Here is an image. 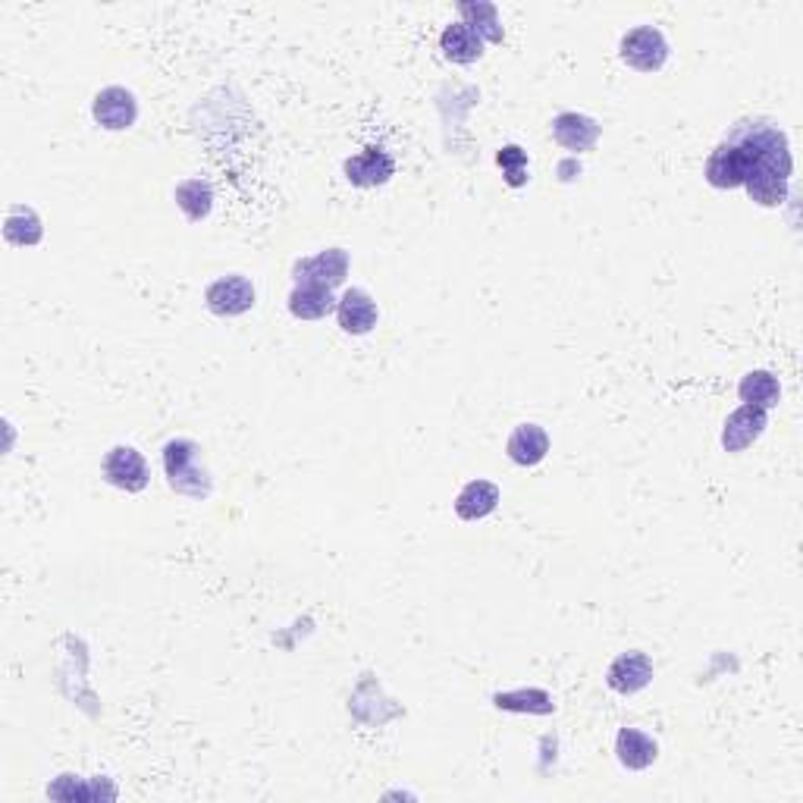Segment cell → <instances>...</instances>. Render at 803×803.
Instances as JSON below:
<instances>
[{
	"mask_svg": "<svg viewBox=\"0 0 803 803\" xmlns=\"http://www.w3.org/2000/svg\"><path fill=\"white\" fill-rule=\"evenodd\" d=\"M458 13L465 16V25H471L483 41H502V25H500V10L493 3H462Z\"/></svg>",
	"mask_w": 803,
	"mask_h": 803,
	"instance_id": "obj_20",
	"label": "cell"
},
{
	"mask_svg": "<svg viewBox=\"0 0 803 803\" xmlns=\"http://www.w3.org/2000/svg\"><path fill=\"white\" fill-rule=\"evenodd\" d=\"M440 48H443V57L452 60V63H475L483 53V38L477 35L471 25L452 23L443 28Z\"/></svg>",
	"mask_w": 803,
	"mask_h": 803,
	"instance_id": "obj_16",
	"label": "cell"
},
{
	"mask_svg": "<svg viewBox=\"0 0 803 803\" xmlns=\"http://www.w3.org/2000/svg\"><path fill=\"white\" fill-rule=\"evenodd\" d=\"M3 236L7 242L13 245H38L41 242V220L32 207H13L7 214V224H3Z\"/></svg>",
	"mask_w": 803,
	"mask_h": 803,
	"instance_id": "obj_19",
	"label": "cell"
},
{
	"mask_svg": "<svg viewBox=\"0 0 803 803\" xmlns=\"http://www.w3.org/2000/svg\"><path fill=\"white\" fill-rule=\"evenodd\" d=\"M164 471L167 483L179 496L189 500H207L211 496V475L201 458V446L195 440H170L164 446Z\"/></svg>",
	"mask_w": 803,
	"mask_h": 803,
	"instance_id": "obj_2",
	"label": "cell"
},
{
	"mask_svg": "<svg viewBox=\"0 0 803 803\" xmlns=\"http://www.w3.org/2000/svg\"><path fill=\"white\" fill-rule=\"evenodd\" d=\"M552 139L562 148L584 154L600 142V123L594 117H584V113H559L552 120Z\"/></svg>",
	"mask_w": 803,
	"mask_h": 803,
	"instance_id": "obj_11",
	"label": "cell"
},
{
	"mask_svg": "<svg viewBox=\"0 0 803 803\" xmlns=\"http://www.w3.org/2000/svg\"><path fill=\"white\" fill-rule=\"evenodd\" d=\"M500 709H530V712H552L550 694L543 691H515V694H500L496 697Z\"/></svg>",
	"mask_w": 803,
	"mask_h": 803,
	"instance_id": "obj_22",
	"label": "cell"
},
{
	"mask_svg": "<svg viewBox=\"0 0 803 803\" xmlns=\"http://www.w3.org/2000/svg\"><path fill=\"white\" fill-rule=\"evenodd\" d=\"M500 164L505 167L508 185H525L527 179V154L518 145H508L500 151Z\"/></svg>",
	"mask_w": 803,
	"mask_h": 803,
	"instance_id": "obj_23",
	"label": "cell"
},
{
	"mask_svg": "<svg viewBox=\"0 0 803 803\" xmlns=\"http://www.w3.org/2000/svg\"><path fill=\"white\" fill-rule=\"evenodd\" d=\"M333 308H336L333 289H324V286H296L289 292V311L299 321H321Z\"/></svg>",
	"mask_w": 803,
	"mask_h": 803,
	"instance_id": "obj_17",
	"label": "cell"
},
{
	"mask_svg": "<svg viewBox=\"0 0 803 803\" xmlns=\"http://www.w3.org/2000/svg\"><path fill=\"white\" fill-rule=\"evenodd\" d=\"M100 475L110 487L123 490V493H142L148 487V462L145 455L132 446H113V450L104 455V465H100Z\"/></svg>",
	"mask_w": 803,
	"mask_h": 803,
	"instance_id": "obj_4",
	"label": "cell"
},
{
	"mask_svg": "<svg viewBox=\"0 0 803 803\" xmlns=\"http://www.w3.org/2000/svg\"><path fill=\"white\" fill-rule=\"evenodd\" d=\"M393 173H396L393 157L380 148L361 151V154H355V157L346 160V176H349V182L364 185V189H368V185H383Z\"/></svg>",
	"mask_w": 803,
	"mask_h": 803,
	"instance_id": "obj_14",
	"label": "cell"
},
{
	"mask_svg": "<svg viewBox=\"0 0 803 803\" xmlns=\"http://www.w3.org/2000/svg\"><path fill=\"white\" fill-rule=\"evenodd\" d=\"M204 301L214 314L220 317H236V314H245L254 308V286L245 276L232 274L224 279H214L204 292Z\"/></svg>",
	"mask_w": 803,
	"mask_h": 803,
	"instance_id": "obj_6",
	"label": "cell"
},
{
	"mask_svg": "<svg viewBox=\"0 0 803 803\" xmlns=\"http://www.w3.org/2000/svg\"><path fill=\"white\" fill-rule=\"evenodd\" d=\"M376 301L371 299V292L364 289H346V296L336 301V321L343 326V333L349 336H364L376 326Z\"/></svg>",
	"mask_w": 803,
	"mask_h": 803,
	"instance_id": "obj_9",
	"label": "cell"
},
{
	"mask_svg": "<svg viewBox=\"0 0 803 803\" xmlns=\"http://www.w3.org/2000/svg\"><path fill=\"white\" fill-rule=\"evenodd\" d=\"M505 452L515 465L522 468H534L547 458L550 452V436L540 424H518L512 430L508 443H505Z\"/></svg>",
	"mask_w": 803,
	"mask_h": 803,
	"instance_id": "obj_13",
	"label": "cell"
},
{
	"mask_svg": "<svg viewBox=\"0 0 803 803\" xmlns=\"http://www.w3.org/2000/svg\"><path fill=\"white\" fill-rule=\"evenodd\" d=\"M92 117L95 123L110 129V132H120V129H129L139 117V104H135V95L123 88V85H110L95 95V104H92Z\"/></svg>",
	"mask_w": 803,
	"mask_h": 803,
	"instance_id": "obj_7",
	"label": "cell"
},
{
	"mask_svg": "<svg viewBox=\"0 0 803 803\" xmlns=\"http://www.w3.org/2000/svg\"><path fill=\"white\" fill-rule=\"evenodd\" d=\"M756 135V160L751 173L744 179V189L756 204L763 207H781L788 201V179H791V148L788 139L776 123L769 120H753Z\"/></svg>",
	"mask_w": 803,
	"mask_h": 803,
	"instance_id": "obj_1",
	"label": "cell"
},
{
	"mask_svg": "<svg viewBox=\"0 0 803 803\" xmlns=\"http://www.w3.org/2000/svg\"><path fill=\"white\" fill-rule=\"evenodd\" d=\"M738 393H741V402H744V405L763 408V411L776 408L778 399H781L778 376L769 374V371H751V374L741 380Z\"/></svg>",
	"mask_w": 803,
	"mask_h": 803,
	"instance_id": "obj_18",
	"label": "cell"
},
{
	"mask_svg": "<svg viewBox=\"0 0 803 803\" xmlns=\"http://www.w3.org/2000/svg\"><path fill=\"white\" fill-rule=\"evenodd\" d=\"M296 286H324L336 289L349 274V254L343 249H326L314 257H304L296 264Z\"/></svg>",
	"mask_w": 803,
	"mask_h": 803,
	"instance_id": "obj_5",
	"label": "cell"
},
{
	"mask_svg": "<svg viewBox=\"0 0 803 803\" xmlns=\"http://www.w3.org/2000/svg\"><path fill=\"white\" fill-rule=\"evenodd\" d=\"M176 201H179V207L185 211L189 220H201V217H207L214 195H211V185L204 179H189V182H182L176 189Z\"/></svg>",
	"mask_w": 803,
	"mask_h": 803,
	"instance_id": "obj_21",
	"label": "cell"
},
{
	"mask_svg": "<svg viewBox=\"0 0 803 803\" xmlns=\"http://www.w3.org/2000/svg\"><path fill=\"white\" fill-rule=\"evenodd\" d=\"M606 681H609V687L615 691V694H637V691H644L647 684L652 681V662L647 652L640 650H631V652H622V656H615L612 659V666H609V672H606Z\"/></svg>",
	"mask_w": 803,
	"mask_h": 803,
	"instance_id": "obj_8",
	"label": "cell"
},
{
	"mask_svg": "<svg viewBox=\"0 0 803 803\" xmlns=\"http://www.w3.org/2000/svg\"><path fill=\"white\" fill-rule=\"evenodd\" d=\"M500 487L493 483V480H471V483H465L462 487V493L455 496V515L462 518V522H480V518H487L490 512H496V505H500Z\"/></svg>",
	"mask_w": 803,
	"mask_h": 803,
	"instance_id": "obj_12",
	"label": "cell"
},
{
	"mask_svg": "<svg viewBox=\"0 0 803 803\" xmlns=\"http://www.w3.org/2000/svg\"><path fill=\"white\" fill-rule=\"evenodd\" d=\"M622 60L631 70L659 73L669 60V41L656 25H637L622 38Z\"/></svg>",
	"mask_w": 803,
	"mask_h": 803,
	"instance_id": "obj_3",
	"label": "cell"
},
{
	"mask_svg": "<svg viewBox=\"0 0 803 803\" xmlns=\"http://www.w3.org/2000/svg\"><path fill=\"white\" fill-rule=\"evenodd\" d=\"M615 753H619V763H622L625 769L640 772V769H650L652 763H656L659 744L652 741L650 734H644V731H637V728H622L619 738H615Z\"/></svg>",
	"mask_w": 803,
	"mask_h": 803,
	"instance_id": "obj_15",
	"label": "cell"
},
{
	"mask_svg": "<svg viewBox=\"0 0 803 803\" xmlns=\"http://www.w3.org/2000/svg\"><path fill=\"white\" fill-rule=\"evenodd\" d=\"M766 430V411L753 408V405H741L738 411H731L722 430V446L726 452H744L753 446Z\"/></svg>",
	"mask_w": 803,
	"mask_h": 803,
	"instance_id": "obj_10",
	"label": "cell"
}]
</instances>
